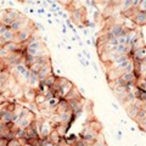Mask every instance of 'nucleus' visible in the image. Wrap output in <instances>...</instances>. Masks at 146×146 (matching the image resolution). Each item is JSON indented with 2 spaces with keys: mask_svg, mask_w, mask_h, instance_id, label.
Listing matches in <instances>:
<instances>
[{
  "mask_svg": "<svg viewBox=\"0 0 146 146\" xmlns=\"http://www.w3.org/2000/svg\"><path fill=\"white\" fill-rule=\"evenodd\" d=\"M51 76H54V74H52V68H51L50 62L46 63V65H44L42 67V70L38 72V78H39L40 82H43L44 79H46V78H49V77H51Z\"/></svg>",
  "mask_w": 146,
  "mask_h": 146,
  "instance_id": "nucleus-2",
  "label": "nucleus"
},
{
  "mask_svg": "<svg viewBox=\"0 0 146 146\" xmlns=\"http://www.w3.org/2000/svg\"><path fill=\"white\" fill-rule=\"evenodd\" d=\"M133 21L135 22L136 26H145L146 25V11H138V13L135 15V17L133 18Z\"/></svg>",
  "mask_w": 146,
  "mask_h": 146,
  "instance_id": "nucleus-4",
  "label": "nucleus"
},
{
  "mask_svg": "<svg viewBox=\"0 0 146 146\" xmlns=\"http://www.w3.org/2000/svg\"><path fill=\"white\" fill-rule=\"evenodd\" d=\"M56 146H70V145H68V143H66L65 140H61L60 143H58Z\"/></svg>",
  "mask_w": 146,
  "mask_h": 146,
  "instance_id": "nucleus-10",
  "label": "nucleus"
},
{
  "mask_svg": "<svg viewBox=\"0 0 146 146\" xmlns=\"http://www.w3.org/2000/svg\"><path fill=\"white\" fill-rule=\"evenodd\" d=\"M136 10H138V11H143V12L146 11V0H140V4H139V6H138Z\"/></svg>",
  "mask_w": 146,
  "mask_h": 146,
  "instance_id": "nucleus-8",
  "label": "nucleus"
},
{
  "mask_svg": "<svg viewBox=\"0 0 146 146\" xmlns=\"http://www.w3.org/2000/svg\"><path fill=\"white\" fill-rule=\"evenodd\" d=\"M28 70H29V68L27 67L25 63H20V65H17V66L13 67L12 72H13V76H21L22 77Z\"/></svg>",
  "mask_w": 146,
  "mask_h": 146,
  "instance_id": "nucleus-6",
  "label": "nucleus"
},
{
  "mask_svg": "<svg viewBox=\"0 0 146 146\" xmlns=\"http://www.w3.org/2000/svg\"><path fill=\"white\" fill-rule=\"evenodd\" d=\"M108 32H110V33H111L113 36H115V38H119L121 35L128 33L129 31H128L125 27L123 26V23H118V22H115L113 25H111Z\"/></svg>",
  "mask_w": 146,
  "mask_h": 146,
  "instance_id": "nucleus-1",
  "label": "nucleus"
},
{
  "mask_svg": "<svg viewBox=\"0 0 146 146\" xmlns=\"http://www.w3.org/2000/svg\"><path fill=\"white\" fill-rule=\"evenodd\" d=\"M139 125H140V128H141V129H143L144 131H146V118H145L143 122H140V123H139Z\"/></svg>",
  "mask_w": 146,
  "mask_h": 146,
  "instance_id": "nucleus-9",
  "label": "nucleus"
},
{
  "mask_svg": "<svg viewBox=\"0 0 146 146\" xmlns=\"http://www.w3.org/2000/svg\"><path fill=\"white\" fill-rule=\"evenodd\" d=\"M48 140L50 141V143H52V144H55V145H57L58 143H60V141L62 140L61 139V136L60 135H58V133H57V131L56 130H55L54 129V131H52V133L51 134H50L49 135V138H48Z\"/></svg>",
  "mask_w": 146,
  "mask_h": 146,
  "instance_id": "nucleus-7",
  "label": "nucleus"
},
{
  "mask_svg": "<svg viewBox=\"0 0 146 146\" xmlns=\"http://www.w3.org/2000/svg\"><path fill=\"white\" fill-rule=\"evenodd\" d=\"M93 67H94V70H95V71H98V66L95 65V63H93Z\"/></svg>",
  "mask_w": 146,
  "mask_h": 146,
  "instance_id": "nucleus-12",
  "label": "nucleus"
},
{
  "mask_svg": "<svg viewBox=\"0 0 146 146\" xmlns=\"http://www.w3.org/2000/svg\"><path fill=\"white\" fill-rule=\"evenodd\" d=\"M144 91H145V93H146V88H145V90H144Z\"/></svg>",
  "mask_w": 146,
  "mask_h": 146,
  "instance_id": "nucleus-14",
  "label": "nucleus"
},
{
  "mask_svg": "<svg viewBox=\"0 0 146 146\" xmlns=\"http://www.w3.org/2000/svg\"><path fill=\"white\" fill-rule=\"evenodd\" d=\"M84 55H85V56H86V57H88V58H89V57H90V55H89V54H88V52H86V51H84Z\"/></svg>",
  "mask_w": 146,
  "mask_h": 146,
  "instance_id": "nucleus-13",
  "label": "nucleus"
},
{
  "mask_svg": "<svg viewBox=\"0 0 146 146\" xmlns=\"http://www.w3.org/2000/svg\"><path fill=\"white\" fill-rule=\"evenodd\" d=\"M66 101H71V100H83V98H82V95L78 93V89L76 88H73L70 93H68V95L65 98Z\"/></svg>",
  "mask_w": 146,
  "mask_h": 146,
  "instance_id": "nucleus-5",
  "label": "nucleus"
},
{
  "mask_svg": "<svg viewBox=\"0 0 146 146\" xmlns=\"http://www.w3.org/2000/svg\"><path fill=\"white\" fill-rule=\"evenodd\" d=\"M112 106H113V108H116V110H118V105H116L115 102H112Z\"/></svg>",
  "mask_w": 146,
  "mask_h": 146,
  "instance_id": "nucleus-11",
  "label": "nucleus"
},
{
  "mask_svg": "<svg viewBox=\"0 0 146 146\" xmlns=\"http://www.w3.org/2000/svg\"><path fill=\"white\" fill-rule=\"evenodd\" d=\"M131 58H133L134 61H138V62H143L144 60H146V46L134 51L131 54Z\"/></svg>",
  "mask_w": 146,
  "mask_h": 146,
  "instance_id": "nucleus-3",
  "label": "nucleus"
}]
</instances>
